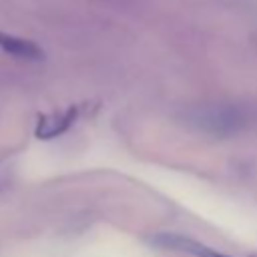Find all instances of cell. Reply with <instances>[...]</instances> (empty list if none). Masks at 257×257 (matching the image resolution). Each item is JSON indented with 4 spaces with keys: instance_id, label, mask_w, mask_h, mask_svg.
I'll return each mask as SVG.
<instances>
[{
    "instance_id": "2",
    "label": "cell",
    "mask_w": 257,
    "mask_h": 257,
    "mask_svg": "<svg viewBox=\"0 0 257 257\" xmlns=\"http://www.w3.org/2000/svg\"><path fill=\"white\" fill-rule=\"evenodd\" d=\"M155 245L163 247V249H171V251H179V253H187V255H193V257H229V255H223L199 241H193L189 237H183V235H177V233H161L153 239Z\"/></svg>"
},
{
    "instance_id": "3",
    "label": "cell",
    "mask_w": 257,
    "mask_h": 257,
    "mask_svg": "<svg viewBox=\"0 0 257 257\" xmlns=\"http://www.w3.org/2000/svg\"><path fill=\"white\" fill-rule=\"evenodd\" d=\"M74 118H76V106H68V108L62 110V112L42 114V116H38L34 135H36L38 139H42V141L54 139V137L66 133V131L72 126Z\"/></svg>"
},
{
    "instance_id": "1",
    "label": "cell",
    "mask_w": 257,
    "mask_h": 257,
    "mask_svg": "<svg viewBox=\"0 0 257 257\" xmlns=\"http://www.w3.org/2000/svg\"><path fill=\"white\" fill-rule=\"evenodd\" d=\"M189 122L203 133L227 137V135H235L245 124V116L237 106L207 104V106L195 108L189 114Z\"/></svg>"
},
{
    "instance_id": "4",
    "label": "cell",
    "mask_w": 257,
    "mask_h": 257,
    "mask_svg": "<svg viewBox=\"0 0 257 257\" xmlns=\"http://www.w3.org/2000/svg\"><path fill=\"white\" fill-rule=\"evenodd\" d=\"M0 48L6 54H10L12 58L26 60V62H38V60L44 58V50L34 40L14 36V34H6V32H0Z\"/></svg>"
}]
</instances>
